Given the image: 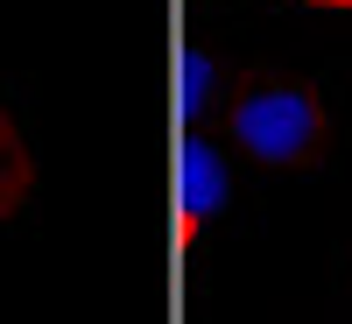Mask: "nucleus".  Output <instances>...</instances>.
Returning <instances> with one entry per match:
<instances>
[{"label": "nucleus", "mask_w": 352, "mask_h": 324, "mask_svg": "<svg viewBox=\"0 0 352 324\" xmlns=\"http://www.w3.org/2000/svg\"><path fill=\"white\" fill-rule=\"evenodd\" d=\"M232 134L254 162H310L324 141V106L303 85H261L232 106Z\"/></svg>", "instance_id": "1"}, {"label": "nucleus", "mask_w": 352, "mask_h": 324, "mask_svg": "<svg viewBox=\"0 0 352 324\" xmlns=\"http://www.w3.org/2000/svg\"><path fill=\"white\" fill-rule=\"evenodd\" d=\"M28 191H36V162H28V141H21V120L0 106V212H21Z\"/></svg>", "instance_id": "2"}, {"label": "nucleus", "mask_w": 352, "mask_h": 324, "mask_svg": "<svg viewBox=\"0 0 352 324\" xmlns=\"http://www.w3.org/2000/svg\"><path fill=\"white\" fill-rule=\"evenodd\" d=\"M310 8H352V0H310Z\"/></svg>", "instance_id": "3"}]
</instances>
